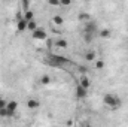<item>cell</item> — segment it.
Returning <instances> with one entry per match:
<instances>
[{
    "label": "cell",
    "instance_id": "6da1fadb",
    "mask_svg": "<svg viewBox=\"0 0 128 127\" xmlns=\"http://www.w3.org/2000/svg\"><path fill=\"white\" fill-rule=\"evenodd\" d=\"M103 102H104V105H106L107 108H110V109H118V108L121 106V100H119V97L115 96V94H104Z\"/></svg>",
    "mask_w": 128,
    "mask_h": 127
},
{
    "label": "cell",
    "instance_id": "7a4b0ae2",
    "mask_svg": "<svg viewBox=\"0 0 128 127\" xmlns=\"http://www.w3.org/2000/svg\"><path fill=\"white\" fill-rule=\"evenodd\" d=\"M16 108H18V102H15V100L8 102V105H6V111H8L9 117H12V115L16 112Z\"/></svg>",
    "mask_w": 128,
    "mask_h": 127
},
{
    "label": "cell",
    "instance_id": "3957f363",
    "mask_svg": "<svg viewBox=\"0 0 128 127\" xmlns=\"http://www.w3.org/2000/svg\"><path fill=\"white\" fill-rule=\"evenodd\" d=\"M32 34H33V37H34V39H37V40H45V39H46V32H45L43 29H40V27H39V29H36Z\"/></svg>",
    "mask_w": 128,
    "mask_h": 127
},
{
    "label": "cell",
    "instance_id": "277c9868",
    "mask_svg": "<svg viewBox=\"0 0 128 127\" xmlns=\"http://www.w3.org/2000/svg\"><path fill=\"white\" fill-rule=\"evenodd\" d=\"M74 94H76L78 99H85V97L88 96V90H85V88H84V87H80V85H76Z\"/></svg>",
    "mask_w": 128,
    "mask_h": 127
},
{
    "label": "cell",
    "instance_id": "5b68a950",
    "mask_svg": "<svg viewBox=\"0 0 128 127\" xmlns=\"http://www.w3.org/2000/svg\"><path fill=\"white\" fill-rule=\"evenodd\" d=\"M78 85H80V87H84L85 90H88L90 87H91V79L88 78V76H82L80 79H79V84Z\"/></svg>",
    "mask_w": 128,
    "mask_h": 127
},
{
    "label": "cell",
    "instance_id": "8992f818",
    "mask_svg": "<svg viewBox=\"0 0 128 127\" xmlns=\"http://www.w3.org/2000/svg\"><path fill=\"white\" fill-rule=\"evenodd\" d=\"M16 29H18V32H24V30H27V21H26L22 17H20V18H18Z\"/></svg>",
    "mask_w": 128,
    "mask_h": 127
},
{
    "label": "cell",
    "instance_id": "52a82bcc",
    "mask_svg": "<svg viewBox=\"0 0 128 127\" xmlns=\"http://www.w3.org/2000/svg\"><path fill=\"white\" fill-rule=\"evenodd\" d=\"M40 106V102L37 100V99H28L27 100V108H30V109H37Z\"/></svg>",
    "mask_w": 128,
    "mask_h": 127
},
{
    "label": "cell",
    "instance_id": "ba28073f",
    "mask_svg": "<svg viewBox=\"0 0 128 127\" xmlns=\"http://www.w3.org/2000/svg\"><path fill=\"white\" fill-rule=\"evenodd\" d=\"M51 76L49 75H43V76H40V79H39V84L40 85H49L51 84Z\"/></svg>",
    "mask_w": 128,
    "mask_h": 127
},
{
    "label": "cell",
    "instance_id": "9c48e42d",
    "mask_svg": "<svg viewBox=\"0 0 128 127\" xmlns=\"http://www.w3.org/2000/svg\"><path fill=\"white\" fill-rule=\"evenodd\" d=\"M52 23L57 24V26H61V24H64V18L61 15H54L52 17Z\"/></svg>",
    "mask_w": 128,
    "mask_h": 127
},
{
    "label": "cell",
    "instance_id": "30bf717a",
    "mask_svg": "<svg viewBox=\"0 0 128 127\" xmlns=\"http://www.w3.org/2000/svg\"><path fill=\"white\" fill-rule=\"evenodd\" d=\"M112 36V32L109 30V29H103V30H100V37H103V39H109Z\"/></svg>",
    "mask_w": 128,
    "mask_h": 127
},
{
    "label": "cell",
    "instance_id": "8fae6325",
    "mask_svg": "<svg viewBox=\"0 0 128 127\" xmlns=\"http://www.w3.org/2000/svg\"><path fill=\"white\" fill-rule=\"evenodd\" d=\"M36 29H39V26H37V23H36V21H34V20H33V21H28V23H27V30H30V32H34V30H36Z\"/></svg>",
    "mask_w": 128,
    "mask_h": 127
},
{
    "label": "cell",
    "instance_id": "7c38bea8",
    "mask_svg": "<svg viewBox=\"0 0 128 127\" xmlns=\"http://www.w3.org/2000/svg\"><path fill=\"white\" fill-rule=\"evenodd\" d=\"M24 20L28 23V21H33L34 20V15H33L32 11H24Z\"/></svg>",
    "mask_w": 128,
    "mask_h": 127
},
{
    "label": "cell",
    "instance_id": "4fadbf2b",
    "mask_svg": "<svg viewBox=\"0 0 128 127\" xmlns=\"http://www.w3.org/2000/svg\"><path fill=\"white\" fill-rule=\"evenodd\" d=\"M55 45H57L58 48H67V46H68V43H67L66 39H58V40L55 42Z\"/></svg>",
    "mask_w": 128,
    "mask_h": 127
},
{
    "label": "cell",
    "instance_id": "5bb4252c",
    "mask_svg": "<svg viewBox=\"0 0 128 127\" xmlns=\"http://www.w3.org/2000/svg\"><path fill=\"white\" fill-rule=\"evenodd\" d=\"M85 58H86L88 61H94V60H97L96 58V52H94V51H88L86 55H85Z\"/></svg>",
    "mask_w": 128,
    "mask_h": 127
},
{
    "label": "cell",
    "instance_id": "9a60e30c",
    "mask_svg": "<svg viewBox=\"0 0 128 127\" xmlns=\"http://www.w3.org/2000/svg\"><path fill=\"white\" fill-rule=\"evenodd\" d=\"M79 20H80V21H85V24H88L90 15H88V14H80V15H79Z\"/></svg>",
    "mask_w": 128,
    "mask_h": 127
},
{
    "label": "cell",
    "instance_id": "2e32d148",
    "mask_svg": "<svg viewBox=\"0 0 128 127\" xmlns=\"http://www.w3.org/2000/svg\"><path fill=\"white\" fill-rule=\"evenodd\" d=\"M96 67L97 69H103L104 67V61L103 60H96Z\"/></svg>",
    "mask_w": 128,
    "mask_h": 127
},
{
    "label": "cell",
    "instance_id": "e0dca14e",
    "mask_svg": "<svg viewBox=\"0 0 128 127\" xmlns=\"http://www.w3.org/2000/svg\"><path fill=\"white\" fill-rule=\"evenodd\" d=\"M6 105H8V102L3 99V97H0V109H3V108H6Z\"/></svg>",
    "mask_w": 128,
    "mask_h": 127
},
{
    "label": "cell",
    "instance_id": "ac0fdd59",
    "mask_svg": "<svg viewBox=\"0 0 128 127\" xmlns=\"http://www.w3.org/2000/svg\"><path fill=\"white\" fill-rule=\"evenodd\" d=\"M0 115H2V117H9V114H8V111H6V108L0 109Z\"/></svg>",
    "mask_w": 128,
    "mask_h": 127
},
{
    "label": "cell",
    "instance_id": "d6986e66",
    "mask_svg": "<svg viewBox=\"0 0 128 127\" xmlns=\"http://www.w3.org/2000/svg\"><path fill=\"white\" fill-rule=\"evenodd\" d=\"M49 5H51V6H60V2H55V0H51V2H49Z\"/></svg>",
    "mask_w": 128,
    "mask_h": 127
},
{
    "label": "cell",
    "instance_id": "ffe728a7",
    "mask_svg": "<svg viewBox=\"0 0 128 127\" xmlns=\"http://www.w3.org/2000/svg\"><path fill=\"white\" fill-rule=\"evenodd\" d=\"M80 127H91V126H90V124H88V123H85V124H84V126H80Z\"/></svg>",
    "mask_w": 128,
    "mask_h": 127
}]
</instances>
